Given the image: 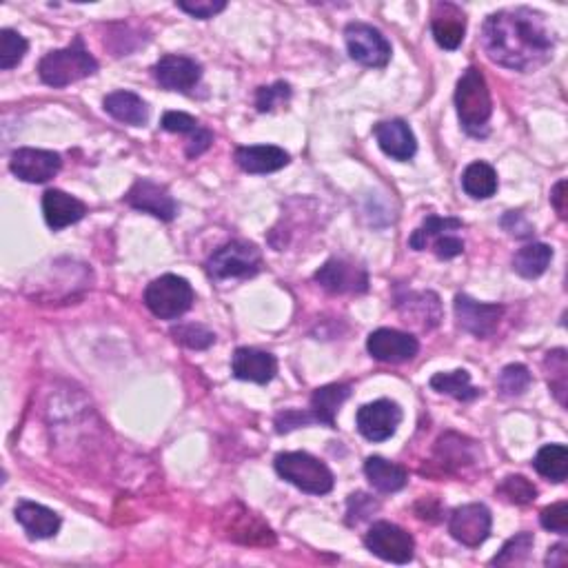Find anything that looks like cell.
<instances>
[{
  "mask_svg": "<svg viewBox=\"0 0 568 568\" xmlns=\"http://www.w3.org/2000/svg\"><path fill=\"white\" fill-rule=\"evenodd\" d=\"M98 71V60L87 52L83 38H76L65 49L49 52L38 63V76L49 87H67L78 80L94 76Z\"/></svg>",
  "mask_w": 568,
  "mask_h": 568,
  "instance_id": "3957f363",
  "label": "cell"
},
{
  "mask_svg": "<svg viewBox=\"0 0 568 568\" xmlns=\"http://www.w3.org/2000/svg\"><path fill=\"white\" fill-rule=\"evenodd\" d=\"M103 107L111 118L131 127H142L149 120L147 103L134 91H114V94L105 96Z\"/></svg>",
  "mask_w": 568,
  "mask_h": 568,
  "instance_id": "cb8c5ba5",
  "label": "cell"
},
{
  "mask_svg": "<svg viewBox=\"0 0 568 568\" xmlns=\"http://www.w3.org/2000/svg\"><path fill=\"white\" fill-rule=\"evenodd\" d=\"M344 40H347L349 56L364 67L382 69L391 60V43L380 29L367 23H349L344 29Z\"/></svg>",
  "mask_w": 568,
  "mask_h": 568,
  "instance_id": "52a82bcc",
  "label": "cell"
},
{
  "mask_svg": "<svg viewBox=\"0 0 568 568\" xmlns=\"http://www.w3.org/2000/svg\"><path fill=\"white\" fill-rule=\"evenodd\" d=\"M431 389H435L438 393L451 395V398L460 400V402H471L482 395V389L473 387L471 375L464 369L451 371V373H435L431 378Z\"/></svg>",
  "mask_w": 568,
  "mask_h": 568,
  "instance_id": "f546056e",
  "label": "cell"
},
{
  "mask_svg": "<svg viewBox=\"0 0 568 568\" xmlns=\"http://www.w3.org/2000/svg\"><path fill=\"white\" fill-rule=\"evenodd\" d=\"M367 351L371 358L387 364H402L413 360L420 351L418 338L398 329H378L367 340Z\"/></svg>",
  "mask_w": 568,
  "mask_h": 568,
  "instance_id": "5bb4252c",
  "label": "cell"
},
{
  "mask_svg": "<svg viewBox=\"0 0 568 568\" xmlns=\"http://www.w3.org/2000/svg\"><path fill=\"white\" fill-rule=\"evenodd\" d=\"M464 227V222L460 218H442V216H426V220L422 222V227H418L413 231V236L409 238V245L415 251H424L426 247L431 245L435 238L446 236V233L460 231Z\"/></svg>",
  "mask_w": 568,
  "mask_h": 568,
  "instance_id": "4dcf8cb0",
  "label": "cell"
},
{
  "mask_svg": "<svg viewBox=\"0 0 568 568\" xmlns=\"http://www.w3.org/2000/svg\"><path fill=\"white\" fill-rule=\"evenodd\" d=\"M395 307H398L404 322L418 324L426 331L438 327L442 320L440 298L433 291H407L404 296L395 298Z\"/></svg>",
  "mask_w": 568,
  "mask_h": 568,
  "instance_id": "e0dca14e",
  "label": "cell"
},
{
  "mask_svg": "<svg viewBox=\"0 0 568 568\" xmlns=\"http://www.w3.org/2000/svg\"><path fill=\"white\" fill-rule=\"evenodd\" d=\"M482 47L493 63L529 74L553 58L555 36L544 14L531 7H513L486 18Z\"/></svg>",
  "mask_w": 568,
  "mask_h": 568,
  "instance_id": "6da1fadb",
  "label": "cell"
},
{
  "mask_svg": "<svg viewBox=\"0 0 568 568\" xmlns=\"http://www.w3.org/2000/svg\"><path fill=\"white\" fill-rule=\"evenodd\" d=\"M262 269V256L256 245L245 240H231L211 253L207 271L213 280L253 278Z\"/></svg>",
  "mask_w": 568,
  "mask_h": 568,
  "instance_id": "8992f818",
  "label": "cell"
},
{
  "mask_svg": "<svg viewBox=\"0 0 568 568\" xmlns=\"http://www.w3.org/2000/svg\"><path fill=\"white\" fill-rule=\"evenodd\" d=\"M535 537L531 533H517L515 537H511L509 542L502 546V551L497 553L491 564L493 566H513V564H522L529 560V555L533 551Z\"/></svg>",
  "mask_w": 568,
  "mask_h": 568,
  "instance_id": "d6a6232c",
  "label": "cell"
},
{
  "mask_svg": "<svg viewBox=\"0 0 568 568\" xmlns=\"http://www.w3.org/2000/svg\"><path fill=\"white\" fill-rule=\"evenodd\" d=\"M125 202L136 211L149 213V216H154L162 222H171L178 213L174 196H171L165 187L156 185V182L151 180H138L136 185L127 191Z\"/></svg>",
  "mask_w": 568,
  "mask_h": 568,
  "instance_id": "9a60e30c",
  "label": "cell"
},
{
  "mask_svg": "<svg viewBox=\"0 0 568 568\" xmlns=\"http://www.w3.org/2000/svg\"><path fill=\"white\" fill-rule=\"evenodd\" d=\"M455 320H458V327L466 333H471L475 338H489L497 331V324H500L504 316L502 304H486L478 302L469 296H455Z\"/></svg>",
  "mask_w": 568,
  "mask_h": 568,
  "instance_id": "9c48e42d",
  "label": "cell"
},
{
  "mask_svg": "<svg viewBox=\"0 0 568 568\" xmlns=\"http://www.w3.org/2000/svg\"><path fill=\"white\" fill-rule=\"evenodd\" d=\"M231 371L238 380L267 384L276 378L278 360L267 351L240 347L231 358Z\"/></svg>",
  "mask_w": 568,
  "mask_h": 568,
  "instance_id": "d6986e66",
  "label": "cell"
},
{
  "mask_svg": "<svg viewBox=\"0 0 568 568\" xmlns=\"http://www.w3.org/2000/svg\"><path fill=\"white\" fill-rule=\"evenodd\" d=\"M43 213L49 229L60 231L69 225H76L85 218L87 207L85 202H80L78 198L65 194L60 189H49L43 196Z\"/></svg>",
  "mask_w": 568,
  "mask_h": 568,
  "instance_id": "44dd1931",
  "label": "cell"
},
{
  "mask_svg": "<svg viewBox=\"0 0 568 568\" xmlns=\"http://www.w3.org/2000/svg\"><path fill=\"white\" fill-rule=\"evenodd\" d=\"M402 422V409L391 400H375L364 407L355 415V424L364 438L371 442H384L398 431Z\"/></svg>",
  "mask_w": 568,
  "mask_h": 568,
  "instance_id": "7c38bea8",
  "label": "cell"
},
{
  "mask_svg": "<svg viewBox=\"0 0 568 568\" xmlns=\"http://www.w3.org/2000/svg\"><path fill=\"white\" fill-rule=\"evenodd\" d=\"M533 466L542 478L560 484L568 478V449L564 444H546L537 451Z\"/></svg>",
  "mask_w": 568,
  "mask_h": 568,
  "instance_id": "f1b7e54d",
  "label": "cell"
},
{
  "mask_svg": "<svg viewBox=\"0 0 568 568\" xmlns=\"http://www.w3.org/2000/svg\"><path fill=\"white\" fill-rule=\"evenodd\" d=\"M540 522L551 533H568V502H555L540 513Z\"/></svg>",
  "mask_w": 568,
  "mask_h": 568,
  "instance_id": "ab89813d",
  "label": "cell"
},
{
  "mask_svg": "<svg viewBox=\"0 0 568 568\" xmlns=\"http://www.w3.org/2000/svg\"><path fill=\"white\" fill-rule=\"evenodd\" d=\"M364 473L371 482L373 489H378L380 493H395L402 491L404 486L409 484V473L404 466L389 462L380 458V455H373L364 462Z\"/></svg>",
  "mask_w": 568,
  "mask_h": 568,
  "instance_id": "484cf974",
  "label": "cell"
},
{
  "mask_svg": "<svg viewBox=\"0 0 568 568\" xmlns=\"http://www.w3.org/2000/svg\"><path fill=\"white\" fill-rule=\"evenodd\" d=\"M316 282L329 293H364L369 289V276L355 262L331 258L316 271Z\"/></svg>",
  "mask_w": 568,
  "mask_h": 568,
  "instance_id": "4fadbf2b",
  "label": "cell"
},
{
  "mask_svg": "<svg viewBox=\"0 0 568 568\" xmlns=\"http://www.w3.org/2000/svg\"><path fill=\"white\" fill-rule=\"evenodd\" d=\"M373 134L380 149L393 160L407 162L415 156V151H418V140H415L411 127L400 118L378 123L373 127Z\"/></svg>",
  "mask_w": 568,
  "mask_h": 568,
  "instance_id": "ac0fdd59",
  "label": "cell"
},
{
  "mask_svg": "<svg viewBox=\"0 0 568 568\" xmlns=\"http://www.w3.org/2000/svg\"><path fill=\"white\" fill-rule=\"evenodd\" d=\"M351 387L349 384H327L311 395V418L313 422L327 424L329 429H336V415L344 402L349 400Z\"/></svg>",
  "mask_w": 568,
  "mask_h": 568,
  "instance_id": "d4e9b609",
  "label": "cell"
},
{
  "mask_svg": "<svg viewBox=\"0 0 568 568\" xmlns=\"http://www.w3.org/2000/svg\"><path fill=\"white\" fill-rule=\"evenodd\" d=\"M60 167H63V158L56 151L47 149H32L23 147L16 149L9 160V169L12 174L25 182H32V185H43V182L52 180Z\"/></svg>",
  "mask_w": 568,
  "mask_h": 568,
  "instance_id": "30bf717a",
  "label": "cell"
},
{
  "mask_svg": "<svg viewBox=\"0 0 568 568\" xmlns=\"http://www.w3.org/2000/svg\"><path fill=\"white\" fill-rule=\"evenodd\" d=\"M568 555H566V546L564 544H555L553 549L546 555V564L549 566H566Z\"/></svg>",
  "mask_w": 568,
  "mask_h": 568,
  "instance_id": "bcb514c9",
  "label": "cell"
},
{
  "mask_svg": "<svg viewBox=\"0 0 568 568\" xmlns=\"http://www.w3.org/2000/svg\"><path fill=\"white\" fill-rule=\"evenodd\" d=\"M154 76L160 87H165L169 91H180V94H189V91L196 89V85L200 83L202 67L189 56L167 54L156 63Z\"/></svg>",
  "mask_w": 568,
  "mask_h": 568,
  "instance_id": "2e32d148",
  "label": "cell"
},
{
  "mask_svg": "<svg viewBox=\"0 0 568 568\" xmlns=\"http://www.w3.org/2000/svg\"><path fill=\"white\" fill-rule=\"evenodd\" d=\"M455 107L462 129L473 138L489 136V120L493 114V100L482 69L469 67L458 80L455 89Z\"/></svg>",
  "mask_w": 568,
  "mask_h": 568,
  "instance_id": "7a4b0ae2",
  "label": "cell"
},
{
  "mask_svg": "<svg viewBox=\"0 0 568 568\" xmlns=\"http://www.w3.org/2000/svg\"><path fill=\"white\" fill-rule=\"evenodd\" d=\"M462 187L466 194L475 200H486L495 196L497 191V174L489 162H471L462 174Z\"/></svg>",
  "mask_w": 568,
  "mask_h": 568,
  "instance_id": "83f0119b",
  "label": "cell"
},
{
  "mask_svg": "<svg viewBox=\"0 0 568 568\" xmlns=\"http://www.w3.org/2000/svg\"><path fill=\"white\" fill-rule=\"evenodd\" d=\"M194 289L191 284L174 276V273H167V276H160L145 289V304L147 309L154 313L160 320H176L191 309L194 304Z\"/></svg>",
  "mask_w": 568,
  "mask_h": 568,
  "instance_id": "5b68a950",
  "label": "cell"
},
{
  "mask_svg": "<svg viewBox=\"0 0 568 568\" xmlns=\"http://www.w3.org/2000/svg\"><path fill=\"white\" fill-rule=\"evenodd\" d=\"M449 533L455 542L478 549L491 533V511L484 504H464L449 517Z\"/></svg>",
  "mask_w": 568,
  "mask_h": 568,
  "instance_id": "8fae6325",
  "label": "cell"
},
{
  "mask_svg": "<svg viewBox=\"0 0 568 568\" xmlns=\"http://www.w3.org/2000/svg\"><path fill=\"white\" fill-rule=\"evenodd\" d=\"M236 162L247 174H271L289 165V154L276 145H251L236 149Z\"/></svg>",
  "mask_w": 568,
  "mask_h": 568,
  "instance_id": "7402d4cb",
  "label": "cell"
},
{
  "mask_svg": "<svg viewBox=\"0 0 568 568\" xmlns=\"http://www.w3.org/2000/svg\"><path fill=\"white\" fill-rule=\"evenodd\" d=\"M276 471L282 480L309 495H327L336 484L329 466L304 451L280 453L276 458Z\"/></svg>",
  "mask_w": 568,
  "mask_h": 568,
  "instance_id": "277c9868",
  "label": "cell"
},
{
  "mask_svg": "<svg viewBox=\"0 0 568 568\" xmlns=\"http://www.w3.org/2000/svg\"><path fill=\"white\" fill-rule=\"evenodd\" d=\"M162 129L169 131V134H189L194 136L196 131H200V123L189 114H182V111H167L162 116Z\"/></svg>",
  "mask_w": 568,
  "mask_h": 568,
  "instance_id": "60d3db41",
  "label": "cell"
},
{
  "mask_svg": "<svg viewBox=\"0 0 568 568\" xmlns=\"http://www.w3.org/2000/svg\"><path fill=\"white\" fill-rule=\"evenodd\" d=\"M27 49L29 43L23 36L14 32V29H3V32H0V69L9 71L18 67L23 63Z\"/></svg>",
  "mask_w": 568,
  "mask_h": 568,
  "instance_id": "e575fe53",
  "label": "cell"
},
{
  "mask_svg": "<svg viewBox=\"0 0 568 568\" xmlns=\"http://www.w3.org/2000/svg\"><path fill=\"white\" fill-rule=\"evenodd\" d=\"M433 251L440 260L458 258L464 253V240L455 236V233H446V236L433 240Z\"/></svg>",
  "mask_w": 568,
  "mask_h": 568,
  "instance_id": "7bdbcfd3",
  "label": "cell"
},
{
  "mask_svg": "<svg viewBox=\"0 0 568 568\" xmlns=\"http://www.w3.org/2000/svg\"><path fill=\"white\" fill-rule=\"evenodd\" d=\"M551 205L555 207L557 216L562 220L568 218V207H566V180H560L551 191Z\"/></svg>",
  "mask_w": 568,
  "mask_h": 568,
  "instance_id": "f6af8a7d",
  "label": "cell"
},
{
  "mask_svg": "<svg viewBox=\"0 0 568 568\" xmlns=\"http://www.w3.org/2000/svg\"><path fill=\"white\" fill-rule=\"evenodd\" d=\"M16 520L32 540H47L60 531V515L36 502H18Z\"/></svg>",
  "mask_w": 568,
  "mask_h": 568,
  "instance_id": "603a6c76",
  "label": "cell"
},
{
  "mask_svg": "<svg viewBox=\"0 0 568 568\" xmlns=\"http://www.w3.org/2000/svg\"><path fill=\"white\" fill-rule=\"evenodd\" d=\"M211 142H213L211 131L200 127V131H196V134L191 136L189 142H187V156L189 158H198L200 154H205V151L211 147Z\"/></svg>",
  "mask_w": 568,
  "mask_h": 568,
  "instance_id": "ee69618b",
  "label": "cell"
},
{
  "mask_svg": "<svg viewBox=\"0 0 568 568\" xmlns=\"http://www.w3.org/2000/svg\"><path fill=\"white\" fill-rule=\"evenodd\" d=\"M176 7L194 18L209 20L216 14H220L222 9L227 7V3L225 0H194V3H185V0H180V3H176Z\"/></svg>",
  "mask_w": 568,
  "mask_h": 568,
  "instance_id": "b9f144b4",
  "label": "cell"
},
{
  "mask_svg": "<svg viewBox=\"0 0 568 568\" xmlns=\"http://www.w3.org/2000/svg\"><path fill=\"white\" fill-rule=\"evenodd\" d=\"M544 367L549 369V384H551L553 395L562 407H566V373H568L566 351L564 349L551 351L549 355H546Z\"/></svg>",
  "mask_w": 568,
  "mask_h": 568,
  "instance_id": "8d00e7d4",
  "label": "cell"
},
{
  "mask_svg": "<svg viewBox=\"0 0 568 568\" xmlns=\"http://www.w3.org/2000/svg\"><path fill=\"white\" fill-rule=\"evenodd\" d=\"M497 495H502L506 502L524 506L535 502L537 489L531 480L524 478V475H509V478H504V482L497 486Z\"/></svg>",
  "mask_w": 568,
  "mask_h": 568,
  "instance_id": "d590c367",
  "label": "cell"
},
{
  "mask_svg": "<svg viewBox=\"0 0 568 568\" xmlns=\"http://www.w3.org/2000/svg\"><path fill=\"white\" fill-rule=\"evenodd\" d=\"M289 98H291V87L280 80L276 85L260 87L256 91V107L260 114H269V111H273L276 107L289 103Z\"/></svg>",
  "mask_w": 568,
  "mask_h": 568,
  "instance_id": "f35d334b",
  "label": "cell"
},
{
  "mask_svg": "<svg viewBox=\"0 0 568 568\" xmlns=\"http://www.w3.org/2000/svg\"><path fill=\"white\" fill-rule=\"evenodd\" d=\"M435 455H438L444 469L449 471H455L460 469V466L473 462L471 444H466V440L455 433H446L444 438L438 440V444H435Z\"/></svg>",
  "mask_w": 568,
  "mask_h": 568,
  "instance_id": "1f68e13d",
  "label": "cell"
},
{
  "mask_svg": "<svg viewBox=\"0 0 568 568\" xmlns=\"http://www.w3.org/2000/svg\"><path fill=\"white\" fill-rule=\"evenodd\" d=\"M431 32L442 49H458L466 34V16L455 3H438L431 16Z\"/></svg>",
  "mask_w": 568,
  "mask_h": 568,
  "instance_id": "ffe728a7",
  "label": "cell"
},
{
  "mask_svg": "<svg viewBox=\"0 0 568 568\" xmlns=\"http://www.w3.org/2000/svg\"><path fill=\"white\" fill-rule=\"evenodd\" d=\"M553 260V249L544 242H533V245H526L522 249H517L513 256V271L522 278H540L542 273L549 269Z\"/></svg>",
  "mask_w": 568,
  "mask_h": 568,
  "instance_id": "4316f807",
  "label": "cell"
},
{
  "mask_svg": "<svg viewBox=\"0 0 568 568\" xmlns=\"http://www.w3.org/2000/svg\"><path fill=\"white\" fill-rule=\"evenodd\" d=\"M364 544L375 557L391 564H409L415 555L413 535L391 522H375L364 537Z\"/></svg>",
  "mask_w": 568,
  "mask_h": 568,
  "instance_id": "ba28073f",
  "label": "cell"
},
{
  "mask_svg": "<svg viewBox=\"0 0 568 568\" xmlns=\"http://www.w3.org/2000/svg\"><path fill=\"white\" fill-rule=\"evenodd\" d=\"M531 382L533 375L524 364H509V367H504L502 373L497 375V391L506 395V398H517V395L526 393Z\"/></svg>",
  "mask_w": 568,
  "mask_h": 568,
  "instance_id": "836d02e7",
  "label": "cell"
},
{
  "mask_svg": "<svg viewBox=\"0 0 568 568\" xmlns=\"http://www.w3.org/2000/svg\"><path fill=\"white\" fill-rule=\"evenodd\" d=\"M171 336L189 349H209L216 342V333L202 327V324H180V327L171 329Z\"/></svg>",
  "mask_w": 568,
  "mask_h": 568,
  "instance_id": "74e56055",
  "label": "cell"
}]
</instances>
